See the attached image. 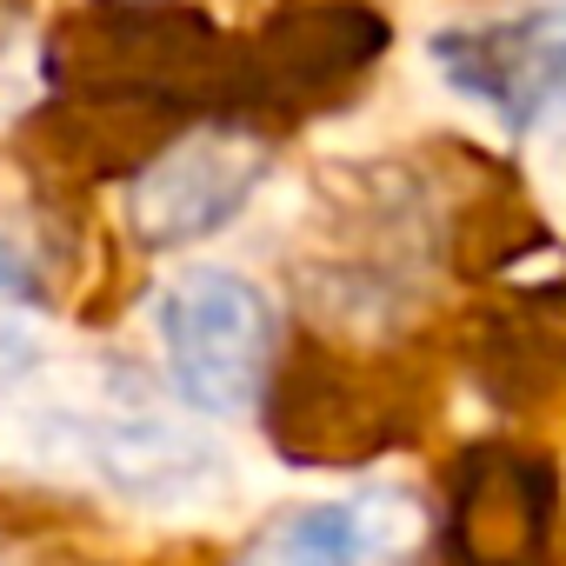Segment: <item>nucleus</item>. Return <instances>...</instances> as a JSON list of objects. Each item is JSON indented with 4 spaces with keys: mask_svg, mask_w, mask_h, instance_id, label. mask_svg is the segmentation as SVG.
<instances>
[{
    "mask_svg": "<svg viewBox=\"0 0 566 566\" xmlns=\"http://www.w3.org/2000/svg\"><path fill=\"white\" fill-rule=\"evenodd\" d=\"M154 340L174 394L207 420L253 413L273 367V301L247 273L187 266L154 294Z\"/></svg>",
    "mask_w": 566,
    "mask_h": 566,
    "instance_id": "nucleus-1",
    "label": "nucleus"
},
{
    "mask_svg": "<svg viewBox=\"0 0 566 566\" xmlns=\"http://www.w3.org/2000/svg\"><path fill=\"white\" fill-rule=\"evenodd\" d=\"M87 473H101L120 500L147 513H200L227 493V453L213 433L187 427L180 413L114 387L94 420Z\"/></svg>",
    "mask_w": 566,
    "mask_h": 566,
    "instance_id": "nucleus-2",
    "label": "nucleus"
},
{
    "mask_svg": "<svg viewBox=\"0 0 566 566\" xmlns=\"http://www.w3.org/2000/svg\"><path fill=\"white\" fill-rule=\"evenodd\" d=\"M433 67L467 107L493 114L506 134H533L539 120L566 114V8L440 34Z\"/></svg>",
    "mask_w": 566,
    "mask_h": 566,
    "instance_id": "nucleus-3",
    "label": "nucleus"
},
{
    "mask_svg": "<svg viewBox=\"0 0 566 566\" xmlns=\"http://www.w3.org/2000/svg\"><path fill=\"white\" fill-rule=\"evenodd\" d=\"M420 539V506L400 486H360L347 500H307L266 520L233 566H394Z\"/></svg>",
    "mask_w": 566,
    "mask_h": 566,
    "instance_id": "nucleus-4",
    "label": "nucleus"
},
{
    "mask_svg": "<svg viewBox=\"0 0 566 566\" xmlns=\"http://www.w3.org/2000/svg\"><path fill=\"white\" fill-rule=\"evenodd\" d=\"M260 160L253 147L240 140H220V134H200L187 140L180 154H167L140 193H134V227L147 240H193V233H213L253 187Z\"/></svg>",
    "mask_w": 566,
    "mask_h": 566,
    "instance_id": "nucleus-5",
    "label": "nucleus"
},
{
    "mask_svg": "<svg viewBox=\"0 0 566 566\" xmlns=\"http://www.w3.org/2000/svg\"><path fill=\"white\" fill-rule=\"evenodd\" d=\"M14 287H28V253L0 233V294H14Z\"/></svg>",
    "mask_w": 566,
    "mask_h": 566,
    "instance_id": "nucleus-6",
    "label": "nucleus"
},
{
    "mask_svg": "<svg viewBox=\"0 0 566 566\" xmlns=\"http://www.w3.org/2000/svg\"><path fill=\"white\" fill-rule=\"evenodd\" d=\"M21 101H28V87H21V61H0V120H8Z\"/></svg>",
    "mask_w": 566,
    "mask_h": 566,
    "instance_id": "nucleus-7",
    "label": "nucleus"
}]
</instances>
